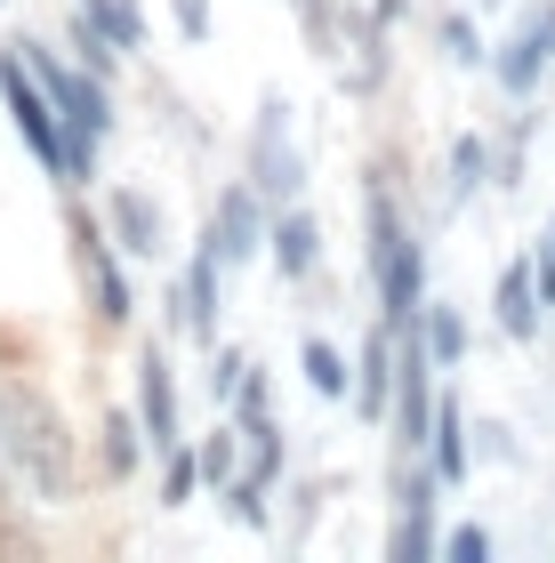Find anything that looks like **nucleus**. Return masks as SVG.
<instances>
[{
	"label": "nucleus",
	"instance_id": "obj_26",
	"mask_svg": "<svg viewBox=\"0 0 555 563\" xmlns=\"http://www.w3.org/2000/svg\"><path fill=\"white\" fill-rule=\"evenodd\" d=\"M443 555H451V563H484V555H491V531H484V523H459V531L443 540Z\"/></svg>",
	"mask_w": 555,
	"mask_h": 563
},
{
	"label": "nucleus",
	"instance_id": "obj_18",
	"mask_svg": "<svg viewBox=\"0 0 555 563\" xmlns=\"http://www.w3.org/2000/svg\"><path fill=\"white\" fill-rule=\"evenodd\" d=\"M298 371H307V387H314V395H355V371L338 363V346H331V339H307V346H298Z\"/></svg>",
	"mask_w": 555,
	"mask_h": 563
},
{
	"label": "nucleus",
	"instance_id": "obj_12",
	"mask_svg": "<svg viewBox=\"0 0 555 563\" xmlns=\"http://www.w3.org/2000/svg\"><path fill=\"white\" fill-rule=\"evenodd\" d=\"M137 411H145V443H186L178 434V378H169V354L162 346H145L137 354Z\"/></svg>",
	"mask_w": 555,
	"mask_h": 563
},
{
	"label": "nucleus",
	"instance_id": "obj_29",
	"mask_svg": "<svg viewBox=\"0 0 555 563\" xmlns=\"http://www.w3.org/2000/svg\"><path fill=\"white\" fill-rule=\"evenodd\" d=\"M443 48H451V57H459V65H475V33H467V24H459V16H451V24H443Z\"/></svg>",
	"mask_w": 555,
	"mask_h": 563
},
{
	"label": "nucleus",
	"instance_id": "obj_3",
	"mask_svg": "<svg viewBox=\"0 0 555 563\" xmlns=\"http://www.w3.org/2000/svg\"><path fill=\"white\" fill-rule=\"evenodd\" d=\"M0 459H16L24 483L41 499H73V451H65V419L48 411L33 387L0 395Z\"/></svg>",
	"mask_w": 555,
	"mask_h": 563
},
{
	"label": "nucleus",
	"instance_id": "obj_24",
	"mask_svg": "<svg viewBox=\"0 0 555 563\" xmlns=\"http://www.w3.org/2000/svg\"><path fill=\"white\" fill-rule=\"evenodd\" d=\"M201 483H218V492L234 483V427H218L210 443H201Z\"/></svg>",
	"mask_w": 555,
	"mask_h": 563
},
{
	"label": "nucleus",
	"instance_id": "obj_1",
	"mask_svg": "<svg viewBox=\"0 0 555 563\" xmlns=\"http://www.w3.org/2000/svg\"><path fill=\"white\" fill-rule=\"evenodd\" d=\"M363 234H370V282H378V322L387 330H411L419 306H426V258L402 225V201L387 186V169H370L363 186Z\"/></svg>",
	"mask_w": 555,
	"mask_h": 563
},
{
	"label": "nucleus",
	"instance_id": "obj_27",
	"mask_svg": "<svg viewBox=\"0 0 555 563\" xmlns=\"http://www.w3.org/2000/svg\"><path fill=\"white\" fill-rule=\"evenodd\" d=\"M169 9H178V24H186V41H210V0H169Z\"/></svg>",
	"mask_w": 555,
	"mask_h": 563
},
{
	"label": "nucleus",
	"instance_id": "obj_25",
	"mask_svg": "<svg viewBox=\"0 0 555 563\" xmlns=\"http://www.w3.org/2000/svg\"><path fill=\"white\" fill-rule=\"evenodd\" d=\"M73 48H81V65H89V73H113V57H121V48H113L106 33H97V24H89V16H81V24H73Z\"/></svg>",
	"mask_w": 555,
	"mask_h": 563
},
{
	"label": "nucleus",
	"instance_id": "obj_9",
	"mask_svg": "<svg viewBox=\"0 0 555 563\" xmlns=\"http://www.w3.org/2000/svg\"><path fill=\"white\" fill-rule=\"evenodd\" d=\"M210 242H218V258L225 266H249L266 250V201H258V186H225L218 194V218H210Z\"/></svg>",
	"mask_w": 555,
	"mask_h": 563
},
{
	"label": "nucleus",
	"instance_id": "obj_13",
	"mask_svg": "<svg viewBox=\"0 0 555 563\" xmlns=\"http://www.w3.org/2000/svg\"><path fill=\"white\" fill-rule=\"evenodd\" d=\"M355 411H363L370 427L395 411V330H387V322L370 330V346H363V363H355Z\"/></svg>",
	"mask_w": 555,
	"mask_h": 563
},
{
	"label": "nucleus",
	"instance_id": "obj_30",
	"mask_svg": "<svg viewBox=\"0 0 555 563\" xmlns=\"http://www.w3.org/2000/svg\"><path fill=\"white\" fill-rule=\"evenodd\" d=\"M532 274H540V306H555V242L532 258Z\"/></svg>",
	"mask_w": 555,
	"mask_h": 563
},
{
	"label": "nucleus",
	"instance_id": "obj_8",
	"mask_svg": "<svg viewBox=\"0 0 555 563\" xmlns=\"http://www.w3.org/2000/svg\"><path fill=\"white\" fill-rule=\"evenodd\" d=\"M547 65H555V0H540V9L515 24V41L499 48V89H508V97H532Z\"/></svg>",
	"mask_w": 555,
	"mask_h": 563
},
{
	"label": "nucleus",
	"instance_id": "obj_20",
	"mask_svg": "<svg viewBox=\"0 0 555 563\" xmlns=\"http://www.w3.org/2000/svg\"><path fill=\"white\" fill-rule=\"evenodd\" d=\"M137 459H145V427L130 411H106V467L113 475H137Z\"/></svg>",
	"mask_w": 555,
	"mask_h": 563
},
{
	"label": "nucleus",
	"instance_id": "obj_6",
	"mask_svg": "<svg viewBox=\"0 0 555 563\" xmlns=\"http://www.w3.org/2000/svg\"><path fill=\"white\" fill-rule=\"evenodd\" d=\"M73 258H81L89 306H97V314H106V322H130V314H137V290H130V274H121L113 242H106V218L73 210Z\"/></svg>",
	"mask_w": 555,
	"mask_h": 563
},
{
	"label": "nucleus",
	"instance_id": "obj_2",
	"mask_svg": "<svg viewBox=\"0 0 555 563\" xmlns=\"http://www.w3.org/2000/svg\"><path fill=\"white\" fill-rule=\"evenodd\" d=\"M0 106H9L24 153H33V162L57 177V186H81V177H97V162L65 137V121H57V106H48V89L33 81V65H24V48H16V41L0 48Z\"/></svg>",
	"mask_w": 555,
	"mask_h": 563
},
{
	"label": "nucleus",
	"instance_id": "obj_17",
	"mask_svg": "<svg viewBox=\"0 0 555 563\" xmlns=\"http://www.w3.org/2000/svg\"><path fill=\"white\" fill-rule=\"evenodd\" d=\"M81 16L121 48V57H130V48H145V9H137V0H81Z\"/></svg>",
	"mask_w": 555,
	"mask_h": 563
},
{
	"label": "nucleus",
	"instance_id": "obj_5",
	"mask_svg": "<svg viewBox=\"0 0 555 563\" xmlns=\"http://www.w3.org/2000/svg\"><path fill=\"white\" fill-rule=\"evenodd\" d=\"M249 186H258V201H282V210L307 194V153L290 137V97L282 89H266L258 121H249Z\"/></svg>",
	"mask_w": 555,
	"mask_h": 563
},
{
	"label": "nucleus",
	"instance_id": "obj_11",
	"mask_svg": "<svg viewBox=\"0 0 555 563\" xmlns=\"http://www.w3.org/2000/svg\"><path fill=\"white\" fill-rule=\"evenodd\" d=\"M435 492H443L435 467L402 475V516H395V540H387L395 563H426V555H435Z\"/></svg>",
	"mask_w": 555,
	"mask_h": 563
},
{
	"label": "nucleus",
	"instance_id": "obj_15",
	"mask_svg": "<svg viewBox=\"0 0 555 563\" xmlns=\"http://www.w3.org/2000/svg\"><path fill=\"white\" fill-rule=\"evenodd\" d=\"M491 314H499V330H508V339H532V330H540V274L523 266V258H515L508 274H499Z\"/></svg>",
	"mask_w": 555,
	"mask_h": 563
},
{
	"label": "nucleus",
	"instance_id": "obj_10",
	"mask_svg": "<svg viewBox=\"0 0 555 563\" xmlns=\"http://www.w3.org/2000/svg\"><path fill=\"white\" fill-rule=\"evenodd\" d=\"M106 234H113V250H130V258H162V250H169V218H162V201L145 186H113Z\"/></svg>",
	"mask_w": 555,
	"mask_h": 563
},
{
	"label": "nucleus",
	"instance_id": "obj_21",
	"mask_svg": "<svg viewBox=\"0 0 555 563\" xmlns=\"http://www.w3.org/2000/svg\"><path fill=\"white\" fill-rule=\"evenodd\" d=\"M484 169H491V145H484V137H459V145H451V210L484 186Z\"/></svg>",
	"mask_w": 555,
	"mask_h": 563
},
{
	"label": "nucleus",
	"instance_id": "obj_16",
	"mask_svg": "<svg viewBox=\"0 0 555 563\" xmlns=\"http://www.w3.org/2000/svg\"><path fill=\"white\" fill-rule=\"evenodd\" d=\"M426 467H435L443 483H467V419H459V402H435V419H426Z\"/></svg>",
	"mask_w": 555,
	"mask_h": 563
},
{
	"label": "nucleus",
	"instance_id": "obj_14",
	"mask_svg": "<svg viewBox=\"0 0 555 563\" xmlns=\"http://www.w3.org/2000/svg\"><path fill=\"white\" fill-rule=\"evenodd\" d=\"M266 242H274V266H282L290 282H307L322 266V225H314V210H298V201L282 210V225H274Z\"/></svg>",
	"mask_w": 555,
	"mask_h": 563
},
{
	"label": "nucleus",
	"instance_id": "obj_4",
	"mask_svg": "<svg viewBox=\"0 0 555 563\" xmlns=\"http://www.w3.org/2000/svg\"><path fill=\"white\" fill-rule=\"evenodd\" d=\"M24 48V65H33V81L48 89V106H57L65 121V137L97 162V145L113 137V97H106V73H89V65H65L48 41H16Z\"/></svg>",
	"mask_w": 555,
	"mask_h": 563
},
{
	"label": "nucleus",
	"instance_id": "obj_22",
	"mask_svg": "<svg viewBox=\"0 0 555 563\" xmlns=\"http://www.w3.org/2000/svg\"><path fill=\"white\" fill-rule=\"evenodd\" d=\"M201 492V451H186V443H169V475H162V507H186Z\"/></svg>",
	"mask_w": 555,
	"mask_h": 563
},
{
	"label": "nucleus",
	"instance_id": "obj_28",
	"mask_svg": "<svg viewBox=\"0 0 555 563\" xmlns=\"http://www.w3.org/2000/svg\"><path fill=\"white\" fill-rule=\"evenodd\" d=\"M242 378H249V354H218L210 387H218V395H242Z\"/></svg>",
	"mask_w": 555,
	"mask_h": 563
},
{
	"label": "nucleus",
	"instance_id": "obj_7",
	"mask_svg": "<svg viewBox=\"0 0 555 563\" xmlns=\"http://www.w3.org/2000/svg\"><path fill=\"white\" fill-rule=\"evenodd\" d=\"M218 274H225V258H218V242L201 234L193 258H186V274L169 282V330H186L193 346L218 339V306H225V298H218Z\"/></svg>",
	"mask_w": 555,
	"mask_h": 563
},
{
	"label": "nucleus",
	"instance_id": "obj_23",
	"mask_svg": "<svg viewBox=\"0 0 555 563\" xmlns=\"http://www.w3.org/2000/svg\"><path fill=\"white\" fill-rule=\"evenodd\" d=\"M274 467H282V427L249 419V483H274Z\"/></svg>",
	"mask_w": 555,
	"mask_h": 563
},
{
	"label": "nucleus",
	"instance_id": "obj_19",
	"mask_svg": "<svg viewBox=\"0 0 555 563\" xmlns=\"http://www.w3.org/2000/svg\"><path fill=\"white\" fill-rule=\"evenodd\" d=\"M419 339H426V354H435V363L451 371L467 354V322H459V306H426L419 314Z\"/></svg>",
	"mask_w": 555,
	"mask_h": 563
}]
</instances>
